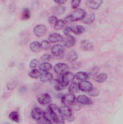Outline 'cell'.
<instances>
[{
    "instance_id": "74e56055",
    "label": "cell",
    "mask_w": 123,
    "mask_h": 124,
    "mask_svg": "<svg viewBox=\"0 0 123 124\" xmlns=\"http://www.w3.org/2000/svg\"><path fill=\"white\" fill-rule=\"evenodd\" d=\"M51 58H52V56H51V54H43V56H41V60L42 61H43V62H46V61H49V60H51Z\"/></svg>"
},
{
    "instance_id": "7402d4cb",
    "label": "cell",
    "mask_w": 123,
    "mask_h": 124,
    "mask_svg": "<svg viewBox=\"0 0 123 124\" xmlns=\"http://www.w3.org/2000/svg\"><path fill=\"white\" fill-rule=\"evenodd\" d=\"M78 54L74 52V51H71L70 52H68L67 54V60L70 62H74L77 59H78Z\"/></svg>"
},
{
    "instance_id": "44dd1931",
    "label": "cell",
    "mask_w": 123,
    "mask_h": 124,
    "mask_svg": "<svg viewBox=\"0 0 123 124\" xmlns=\"http://www.w3.org/2000/svg\"><path fill=\"white\" fill-rule=\"evenodd\" d=\"M75 78L80 81H85L89 78V76L87 73L83 72V71H80V72H78L75 74Z\"/></svg>"
},
{
    "instance_id": "d4e9b609",
    "label": "cell",
    "mask_w": 123,
    "mask_h": 124,
    "mask_svg": "<svg viewBox=\"0 0 123 124\" xmlns=\"http://www.w3.org/2000/svg\"><path fill=\"white\" fill-rule=\"evenodd\" d=\"M66 23L64 20H58L57 21V23L54 24V28L56 29V30H61L62 28H64L66 25Z\"/></svg>"
},
{
    "instance_id": "ba28073f",
    "label": "cell",
    "mask_w": 123,
    "mask_h": 124,
    "mask_svg": "<svg viewBox=\"0 0 123 124\" xmlns=\"http://www.w3.org/2000/svg\"><path fill=\"white\" fill-rule=\"evenodd\" d=\"M37 100L38 102V103H40L41 105H47L49 104L51 100V98L50 97V95L47 93H44V94H40L38 97H37Z\"/></svg>"
},
{
    "instance_id": "8992f818",
    "label": "cell",
    "mask_w": 123,
    "mask_h": 124,
    "mask_svg": "<svg viewBox=\"0 0 123 124\" xmlns=\"http://www.w3.org/2000/svg\"><path fill=\"white\" fill-rule=\"evenodd\" d=\"M59 113L63 118H69L72 116V109L69 106L65 105L59 108Z\"/></svg>"
},
{
    "instance_id": "4dcf8cb0",
    "label": "cell",
    "mask_w": 123,
    "mask_h": 124,
    "mask_svg": "<svg viewBox=\"0 0 123 124\" xmlns=\"http://www.w3.org/2000/svg\"><path fill=\"white\" fill-rule=\"evenodd\" d=\"M88 92L89 95L91 96V97H97V96L99 94V93H100L99 90L98 89H96V88H92V89H91L89 92Z\"/></svg>"
},
{
    "instance_id": "f546056e",
    "label": "cell",
    "mask_w": 123,
    "mask_h": 124,
    "mask_svg": "<svg viewBox=\"0 0 123 124\" xmlns=\"http://www.w3.org/2000/svg\"><path fill=\"white\" fill-rule=\"evenodd\" d=\"M72 110H80L81 109V104H80L79 102H78L77 101H76V102H73L71 105H70L69 106Z\"/></svg>"
},
{
    "instance_id": "52a82bcc",
    "label": "cell",
    "mask_w": 123,
    "mask_h": 124,
    "mask_svg": "<svg viewBox=\"0 0 123 124\" xmlns=\"http://www.w3.org/2000/svg\"><path fill=\"white\" fill-rule=\"evenodd\" d=\"M64 45L67 47V48H70L72 46H73L75 44V39L71 35H65V37H63V40H62Z\"/></svg>"
},
{
    "instance_id": "7c38bea8",
    "label": "cell",
    "mask_w": 123,
    "mask_h": 124,
    "mask_svg": "<svg viewBox=\"0 0 123 124\" xmlns=\"http://www.w3.org/2000/svg\"><path fill=\"white\" fill-rule=\"evenodd\" d=\"M103 0H89L87 3L88 7L91 10L97 9L102 4Z\"/></svg>"
},
{
    "instance_id": "6da1fadb",
    "label": "cell",
    "mask_w": 123,
    "mask_h": 124,
    "mask_svg": "<svg viewBox=\"0 0 123 124\" xmlns=\"http://www.w3.org/2000/svg\"><path fill=\"white\" fill-rule=\"evenodd\" d=\"M51 54L55 57H62L65 54V48L61 44H55L51 47Z\"/></svg>"
},
{
    "instance_id": "d6a6232c",
    "label": "cell",
    "mask_w": 123,
    "mask_h": 124,
    "mask_svg": "<svg viewBox=\"0 0 123 124\" xmlns=\"http://www.w3.org/2000/svg\"><path fill=\"white\" fill-rule=\"evenodd\" d=\"M30 16V11L28 9H25L22 12V19L24 20H28Z\"/></svg>"
},
{
    "instance_id": "30bf717a",
    "label": "cell",
    "mask_w": 123,
    "mask_h": 124,
    "mask_svg": "<svg viewBox=\"0 0 123 124\" xmlns=\"http://www.w3.org/2000/svg\"><path fill=\"white\" fill-rule=\"evenodd\" d=\"M62 40H63V36L57 33H51L48 38V41L50 43H57V42L62 41Z\"/></svg>"
},
{
    "instance_id": "8fae6325",
    "label": "cell",
    "mask_w": 123,
    "mask_h": 124,
    "mask_svg": "<svg viewBox=\"0 0 123 124\" xmlns=\"http://www.w3.org/2000/svg\"><path fill=\"white\" fill-rule=\"evenodd\" d=\"M43 116V112L41 110L40 108H35L32 110L31 111V118L35 120L38 121L39 120H41Z\"/></svg>"
},
{
    "instance_id": "5bb4252c",
    "label": "cell",
    "mask_w": 123,
    "mask_h": 124,
    "mask_svg": "<svg viewBox=\"0 0 123 124\" xmlns=\"http://www.w3.org/2000/svg\"><path fill=\"white\" fill-rule=\"evenodd\" d=\"M95 19H96L95 15L94 13L90 12V13H87V14L86 13V15L83 17L82 20L86 24H91V23H92L94 22Z\"/></svg>"
},
{
    "instance_id": "1f68e13d",
    "label": "cell",
    "mask_w": 123,
    "mask_h": 124,
    "mask_svg": "<svg viewBox=\"0 0 123 124\" xmlns=\"http://www.w3.org/2000/svg\"><path fill=\"white\" fill-rule=\"evenodd\" d=\"M39 65H40L39 61L36 59H33L30 61L29 65H30V68H36L38 67Z\"/></svg>"
},
{
    "instance_id": "603a6c76",
    "label": "cell",
    "mask_w": 123,
    "mask_h": 124,
    "mask_svg": "<svg viewBox=\"0 0 123 124\" xmlns=\"http://www.w3.org/2000/svg\"><path fill=\"white\" fill-rule=\"evenodd\" d=\"M41 74V72L40 70H37V69H35L33 68V70H31L29 73H28V76L30 77V78H38L40 77Z\"/></svg>"
},
{
    "instance_id": "d590c367",
    "label": "cell",
    "mask_w": 123,
    "mask_h": 124,
    "mask_svg": "<svg viewBox=\"0 0 123 124\" xmlns=\"http://www.w3.org/2000/svg\"><path fill=\"white\" fill-rule=\"evenodd\" d=\"M57 20H58L57 17L56 16H54V15L49 17V20H48L49 23L51 25H54V24L57 23Z\"/></svg>"
},
{
    "instance_id": "9c48e42d",
    "label": "cell",
    "mask_w": 123,
    "mask_h": 124,
    "mask_svg": "<svg viewBox=\"0 0 123 124\" xmlns=\"http://www.w3.org/2000/svg\"><path fill=\"white\" fill-rule=\"evenodd\" d=\"M78 86H79L80 90H81L83 92H89L93 88L92 84L89 81H88L86 80H85V81H80V82L78 84Z\"/></svg>"
},
{
    "instance_id": "ac0fdd59",
    "label": "cell",
    "mask_w": 123,
    "mask_h": 124,
    "mask_svg": "<svg viewBox=\"0 0 123 124\" xmlns=\"http://www.w3.org/2000/svg\"><path fill=\"white\" fill-rule=\"evenodd\" d=\"M41 49V43H39L38 41H33L30 44V49L33 52H40Z\"/></svg>"
},
{
    "instance_id": "ab89813d",
    "label": "cell",
    "mask_w": 123,
    "mask_h": 124,
    "mask_svg": "<svg viewBox=\"0 0 123 124\" xmlns=\"http://www.w3.org/2000/svg\"><path fill=\"white\" fill-rule=\"evenodd\" d=\"M72 33V31L70 28V26H67L66 27L65 29H64V33L65 35H70V33Z\"/></svg>"
},
{
    "instance_id": "9a60e30c",
    "label": "cell",
    "mask_w": 123,
    "mask_h": 124,
    "mask_svg": "<svg viewBox=\"0 0 123 124\" xmlns=\"http://www.w3.org/2000/svg\"><path fill=\"white\" fill-rule=\"evenodd\" d=\"M76 101L79 102L81 105H89L92 103L91 99H89L88 97L84 96V95H80L76 98Z\"/></svg>"
},
{
    "instance_id": "cb8c5ba5",
    "label": "cell",
    "mask_w": 123,
    "mask_h": 124,
    "mask_svg": "<svg viewBox=\"0 0 123 124\" xmlns=\"http://www.w3.org/2000/svg\"><path fill=\"white\" fill-rule=\"evenodd\" d=\"M78 90H80L78 84L76 83V82H73L72 81L71 83V84L70 85V86H69V92L72 93V94H74V93L78 92Z\"/></svg>"
},
{
    "instance_id": "484cf974",
    "label": "cell",
    "mask_w": 123,
    "mask_h": 124,
    "mask_svg": "<svg viewBox=\"0 0 123 124\" xmlns=\"http://www.w3.org/2000/svg\"><path fill=\"white\" fill-rule=\"evenodd\" d=\"M9 118L14 122L15 123H18L20 121V116H19V113L17 111H12L9 113Z\"/></svg>"
},
{
    "instance_id": "60d3db41",
    "label": "cell",
    "mask_w": 123,
    "mask_h": 124,
    "mask_svg": "<svg viewBox=\"0 0 123 124\" xmlns=\"http://www.w3.org/2000/svg\"><path fill=\"white\" fill-rule=\"evenodd\" d=\"M56 3H57L58 4H62L64 3H65L67 0H54Z\"/></svg>"
},
{
    "instance_id": "7a4b0ae2",
    "label": "cell",
    "mask_w": 123,
    "mask_h": 124,
    "mask_svg": "<svg viewBox=\"0 0 123 124\" xmlns=\"http://www.w3.org/2000/svg\"><path fill=\"white\" fill-rule=\"evenodd\" d=\"M85 15L86 11L83 9H76L70 15V17H71L72 21H78L82 20Z\"/></svg>"
},
{
    "instance_id": "ffe728a7",
    "label": "cell",
    "mask_w": 123,
    "mask_h": 124,
    "mask_svg": "<svg viewBox=\"0 0 123 124\" xmlns=\"http://www.w3.org/2000/svg\"><path fill=\"white\" fill-rule=\"evenodd\" d=\"M39 70L42 72H48L51 69V65L49 62H43L38 66Z\"/></svg>"
},
{
    "instance_id": "4fadbf2b",
    "label": "cell",
    "mask_w": 123,
    "mask_h": 124,
    "mask_svg": "<svg viewBox=\"0 0 123 124\" xmlns=\"http://www.w3.org/2000/svg\"><path fill=\"white\" fill-rule=\"evenodd\" d=\"M75 77V76L72 73L68 71L62 75V81H64L65 83H66L68 85L69 84H71L74 81Z\"/></svg>"
},
{
    "instance_id": "3957f363",
    "label": "cell",
    "mask_w": 123,
    "mask_h": 124,
    "mask_svg": "<svg viewBox=\"0 0 123 124\" xmlns=\"http://www.w3.org/2000/svg\"><path fill=\"white\" fill-rule=\"evenodd\" d=\"M61 100H62V102L63 103V105H67V106H70L73 102H75V98L74 94H72V93L64 94L62 97Z\"/></svg>"
},
{
    "instance_id": "f1b7e54d",
    "label": "cell",
    "mask_w": 123,
    "mask_h": 124,
    "mask_svg": "<svg viewBox=\"0 0 123 124\" xmlns=\"http://www.w3.org/2000/svg\"><path fill=\"white\" fill-rule=\"evenodd\" d=\"M65 7L62 6V4H60L59 6L55 7V13H56V15H62V13L65 12Z\"/></svg>"
},
{
    "instance_id": "e575fe53",
    "label": "cell",
    "mask_w": 123,
    "mask_h": 124,
    "mask_svg": "<svg viewBox=\"0 0 123 124\" xmlns=\"http://www.w3.org/2000/svg\"><path fill=\"white\" fill-rule=\"evenodd\" d=\"M16 86H17L16 82L14 81H10V82H9L7 84V89L9 90H12V89H14L16 87Z\"/></svg>"
},
{
    "instance_id": "836d02e7",
    "label": "cell",
    "mask_w": 123,
    "mask_h": 124,
    "mask_svg": "<svg viewBox=\"0 0 123 124\" xmlns=\"http://www.w3.org/2000/svg\"><path fill=\"white\" fill-rule=\"evenodd\" d=\"M41 48L42 49H48L49 47H50V42L49 41H42L41 43Z\"/></svg>"
},
{
    "instance_id": "d6986e66",
    "label": "cell",
    "mask_w": 123,
    "mask_h": 124,
    "mask_svg": "<svg viewBox=\"0 0 123 124\" xmlns=\"http://www.w3.org/2000/svg\"><path fill=\"white\" fill-rule=\"evenodd\" d=\"M70 28L72 31V33H74L75 34H81L85 31V29L83 26L78 25H74L70 26Z\"/></svg>"
},
{
    "instance_id": "4316f807",
    "label": "cell",
    "mask_w": 123,
    "mask_h": 124,
    "mask_svg": "<svg viewBox=\"0 0 123 124\" xmlns=\"http://www.w3.org/2000/svg\"><path fill=\"white\" fill-rule=\"evenodd\" d=\"M107 79V75L106 73H100L98 76H96L95 81L99 83H103V82L106 81Z\"/></svg>"
},
{
    "instance_id": "2e32d148",
    "label": "cell",
    "mask_w": 123,
    "mask_h": 124,
    "mask_svg": "<svg viewBox=\"0 0 123 124\" xmlns=\"http://www.w3.org/2000/svg\"><path fill=\"white\" fill-rule=\"evenodd\" d=\"M80 48L85 51H91L94 49V46L92 43H91L90 41L86 40H83L80 41Z\"/></svg>"
},
{
    "instance_id": "8d00e7d4",
    "label": "cell",
    "mask_w": 123,
    "mask_h": 124,
    "mask_svg": "<svg viewBox=\"0 0 123 124\" xmlns=\"http://www.w3.org/2000/svg\"><path fill=\"white\" fill-rule=\"evenodd\" d=\"M81 0H72V7L74 9H77L80 4Z\"/></svg>"
},
{
    "instance_id": "e0dca14e",
    "label": "cell",
    "mask_w": 123,
    "mask_h": 124,
    "mask_svg": "<svg viewBox=\"0 0 123 124\" xmlns=\"http://www.w3.org/2000/svg\"><path fill=\"white\" fill-rule=\"evenodd\" d=\"M40 80L41 82L46 83V82H50L53 79V76L51 73L49 72H43L40 76Z\"/></svg>"
},
{
    "instance_id": "f35d334b",
    "label": "cell",
    "mask_w": 123,
    "mask_h": 124,
    "mask_svg": "<svg viewBox=\"0 0 123 124\" xmlns=\"http://www.w3.org/2000/svg\"><path fill=\"white\" fill-rule=\"evenodd\" d=\"M49 109H50L51 110H52V111H54V112H55V113H59V108H57V105H53V104H51V105H49V108H48Z\"/></svg>"
},
{
    "instance_id": "5b68a950",
    "label": "cell",
    "mask_w": 123,
    "mask_h": 124,
    "mask_svg": "<svg viewBox=\"0 0 123 124\" xmlns=\"http://www.w3.org/2000/svg\"><path fill=\"white\" fill-rule=\"evenodd\" d=\"M47 31V28L44 25H37L33 28V33L37 37H41L43 36Z\"/></svg>"
},
{
    "instance_id": "83f0119b",
    "label": "cell",
    "mask_w": 123,
    "mask_h": 124,
    "mask_svg": "<svg viewBox=\"0 0 123 124\" xmlns=\"http://www.w3.org/2000/svg\"><path fill=\"white\" fill-rule=\"evenodd\" d=\"M67 86V84L66 83H65L64 81H62V80L61 78V79H59V82L54 85V88L57 90H62V89H64Z\"/></svg>"
},
{
    "instance_id": "277c9868",
    "label": "cell",
    "mask_w": 123,
    "mask_h": 124,
    "mask_svg": "<svg viewBox=\"0 0 123 124\" xmlns=\"http://www.w3.org/2000/svg\"><path fill=\"white\" fill-rule=\"evenodd\" d=\"M68 70H69V68L68 66L65 64V63H57L54 66V71L56 73L59 74V75H63L65 74V73L68 72Z\"/></svg>"
}]
</instances>
